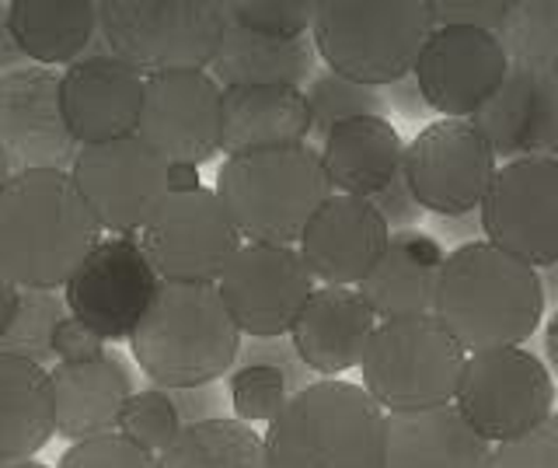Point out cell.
<instances>
[{"label": "cell", "instance_id": "obj_1", "mask_svg": "<svg viewBox=\"0 0 558 468\" xmlns=\"http://www.w3.org/2000/svg\"><path fill=\"white\" fill-rule=\"evenodd\" d=\"M98 235L101 224L70 171H17L0 193V273L22 290L66 287Z\"/></svg>", "mask_w": 558, "mask_h": 468}, {"label": "cell", "instance_id": "obj_2", "mask_svg": "<svg viewBox=\"0 0 558 468\" xmlns=\"http://www.w3.org/2000/svg\"><path fill=\"white\" fill-rule=\"evenodd\" d=\"M545 301L541 273L482 238L447 255L433 315L471 357L527 343L545 319Z\"/></svg>", "mask_w": 558, "mask_h": 468}, {"label": "cell", "instance_id": "obj_3", "mask_svg": "<svg viewBox=\"0 0 558 468\" xmlns=\"http://www.w3.org/2000/svg\"><path fill=\"white\" fill-rule=\"evenodd\" d=\"M130 346L150 381L168 392H192L234 368L241 328L217 284H161Z\"/></svg>", "mask_w": 558, "mask_h": 468}, {"label": "cell", "instance_id": "obj_4", "mask_svg": "<svg viewBox=\"0 0 558 468\" xmlns=\"http://www.w3.org/2000/svg\"><path fill=\"white\" fill-rule=\"evenodd\" d=\"M384 423L363 385L311 381L266 430L269 468H384Z\"/></svg>", "mask_w": 558, "mask_h": 468}, {"label": "cell", "instance_id": "obj_5", "mask_svg": "<svg viewBox=\"0 0 558 468\" xmlns=\"http://www.w3.org/2000/svg\"><path fill=\"white\" fill-rule=\"evenodd\" d=\"M217 196L248 245H301L314 214L336 196L322 151L307 144L227 158Z\"/></svg>", "mask_w": 558, "mask_h": 468}, {"label": "cell", "instance_id": "obj_6", "mask_svg": "<svg viewBox=\"0 0 558 468\" xmlns=\"http://www.w3.org/2000/svg\"><path fill=\"white\" fill-rule=\"evenodd\" d=\"M314 49L331 74L388 88L415 74L433 36V0H318Z\"/></svg>", "mask_w": 558, "mask_h": 468}, {"label": "cell", "instance_id": "obj_7", "mask_svg": "<svg viewBox=\"0 0 558 468\" xmlns=\"http://www.w3.org/2000/svg\"><path fill=\"white\" fill-rule=\"evenodd\" d=\"M227 0H101L98 32L136 74H189L214 67L227 36Z\"/></svg>", "mask_w": 558, "mask_h": 468}, {"label": "cell", "instance_id": "obj_8", "mask_svg": "<svg viewBox=\"0 0 558 468\" xmlns=\"http://www.w3.org/2000/svg\"><path fill=\"white\" fill-rule=\"evenodd\" d=\"M468 353L436 315L380 322L363 353V388L384 412L453 403Z\"/></svg>", "mask_w": 558, "mask_h": 468}, {"label": "cell", "instance_id": "obj_9", "mask_svg": "<svg viewBox=\"0 0 558 468\" xmlns=\"http://www.w3.org/2000/svg\"><path fill=\"white\" fill-rule=\"evenodd\" d=\"M241 245L244 238L223 211L217 189L168 193L140 231V249L161 284H220Z\"/></svg>", "mask_w": 558, "mask_h": 468}, {"label": "cell", "instance_id": "obj_10", "mask_svg": "<svg viewBox=\"0 0 558 468\" xmlns=\"http://www.w3.org/2000/svg\"><path fill=\"white\" fill-rule=\"evenodd\" d=\"M453 406L488 444H506L555 412V385L545 360L506 346L468 357Z\"/></svg>", "mask_w": 558, "mask_h": 468}, {"label": "cell", "instance_id": "obj_11", "mask_svg": "<svg viewBox=\"0 0 558 468\" xmlns=\"http://www.w3.org/2000/svg\"><path fill=\"white\" fill-rule=\"evenodd\" d=\"M496 151L471 119L429 123L405 151V179L418 206L440 217L482 211L496 179Z\"/></svg>", "mask_w": 558, "mask_h": 468}, {"label": "cell", "instance_id": "obj_12", "mask_svg": "<svg viewBox=\"0 0 558 468\" xmlns=\"http://www.w3.org/2000/svg\"><path fill=\"white\" fill-rule=\"evenodd\" d=\"M482 235L527 266H558V158H523L496 171L478 211Z\"/></svg>", "mask_w": 558, "mask_h": 468}, {"label": "cell", "instance_id": "obj_13", "mask_svg": "<svg viewBox=\"0 0 558 468\" xmlns=\"http://www.w3.org/2000/svg\"><path fill=\"white\" fill-rule=\"evenodd\" d=\"M220 298L241 336L283 339L314 293V273L296 245H248L220 276Z\"/></svg>", "mask_w": 558, "mask_h": 468}, {"label": "cell", "instance_id": "obj_14", "mask_svg": "<svg viewBox=\"0 0 558 468\" xmlns=\"http://www.w3.org/2000/svg\"><path fill=\"white\" fill-rule=\"evenodd\" d=\"M70 176L95 211L101 231H112L116 238L144 231L168 196V161L140 136L81 147Z\"/></svg>", "mask_w": 558, "mask_h": 468}, {"label": "cell", "instance_id": "obj_15", "mask_svg": "<svg viewBox=\"0 0 558 468\" xmlns=\"http://www.w3.org/2000/svg\"><path fill=\"white\" fill-rule=\"evenodd\" d=\"M161 276L136 238H101L63 290L70 315L109 343L130 339L150 311Z\"/></svg>", "mask_w": 558, "mask_h": 468}, {"label": "cell", "instance_id": "obj_16", "mask_svg": "<svg viewBox=\"0 0 558 468\" xmlns=\"http://www.w3.org/2000/svg\"><path fill=\"white\" fill-rule=\"evenodd\" d=\"M506 74L510 57L496 32L440 25L426 39L412 77L429 109L444 112V119H471L502 88Z\"/></svg>", "mask_w": 558, "mask_h": 468}, {"label": "cell", "instance_id": "obj_17", "mask_svg": "<svg viewBox=\"0 0 558 468\" xmlns=\"http://www.w3.org/2000/svg\"><path fill=\"white\" fill-rule=\"evenodd\" d=\"M136 136L168 165H206L223 151V88L206 71L147 77Z\"/></svg>", "mask_w": 558, "mask_h": 468}, {"label": "cell", "instance_id": "obj_18", "mask_svg": "<svg viewBox=\"0 0 558 468\" xmlns=\"http://www.w3.org/2000/svg\"><path fill=\"white\" fill-rule=\"evenodd\" d=\"M0 147L14 176L35 168H74L81 144L66 130L60 77L46 67H22L0 77Z\"/></svg>", "mask_w": 558, "mask_h": 468}, {"label": "cell", "instance_id": "obj_19", "mask_svg": "<svg viewBox=\"0 0 558 468\" xmlns=\"http://www.w3.org/2000/svg\"><path fill=\"white\" fill-rule=\"evenodd\" d=\"M147 77L112 53H92L60 77L63 119L81 147L136 136Z\"/></svg>", "mask_w": 558, "mask_h": 468}, {"label": "cell", "instance_id": "obj_20", "mask_svg": "<svg viewBox=\"0 0 558 468\" xmlns=\"http://www.w3.org/2000/svg\"><path fill=\"white\" fill-rule=\"evenodd\" d=\"M388 220L371 200L331 196L301 238V255L325 287H360L391 245Z\"/></svg>", "mask_w": 558, "mask_h": 468}, {"label": "cell", "instance_id": "obj_21", "mask_svg": "<svg viewBox=\"0 0 558 468\" xmlns=\"http://www.w3.org/2000/svg\"><path fill=\"white\" fill-rule=\"evenodd\" d=\"M377 325L374 308L356 287H318L293 325L290 346L311 374L331 381L360 368Z\"/></svg>", "mask_w": 558, "mask_h": 468}, {"label": "cell", "instance_id": "obj_22", "mask_svg": "<svg viewBox=\"0 0 558 468\" xmlns=\"http://www.w3.org/2000/svg\"><path fill=\"white\" fill-rule=\"evenodd\" d=\"M493 451L453 403L388 412L384 423V468H493Z\"/></svg>", "mask_w": 558, "mask_h": 468}, {"label": "cell", "instance_id": "obj_23", "mask_svg": "<svg viewBox=\"0 0 558 468\" xmlns=\"http://www.w3.org/2000/svg\"><path fill=\"white\" fill-rule=\"evenodd\" d=\"M482 130L496 158L523 161V158H555L558 151V95L548 84L510 67L502 88L471 116Z\"/></svg>", "mask_w": 558, "mask_h": 468}, {"label": "cell", "instance_id": "obj_24", "mask_svg": "<svg viewBox=\"0 0 558 468\" xmlns=\"http://www.w3.org/2000/svg\"><path fill=\"white\" fill-rule=\"evenodd\" d=\"M52 374V395H57V433L66 441H95L116 433L122 409L133 398L130 371L122 360L105 353L84 363H57Z\"/></svg>", "mask_w": 558, "mask_h": 468}, {"label": "cell", "instance_id": "obj_25", "mask_svg": "<svg viewBox=\"0 0 558 468\" xmlns=\"http://www.w3.org/2000/svg\"><path fill=\"white\" fill-rule=\"evenodd\" d=\"M409 144L380 116L345 119L322 141L325 176L339 196L374 200L405 168Z\"/></svg>", "mask_w": 558, "mask_h": 468}, {"label": "cell", "instance_id": "obj_26", "mask_svg": "<svg viewBox=\"0 0 558 468\" xmlns=\"http://www.w3.org/2000/svg\"><path fill=\"white\" fill-rule=\"evenodd\" d=\"M447 263L440 241L423 231H395L377 269L356 287L380 322L433 315L436 287Z\"/></svg>", "mask_w": 558, "mask_h": 468}, {"label": "cell", "instance_id": "obj_27", "mask_svg": "<svg viewBox=\"0 0 558 468\" xmlns=\"http://www.w3.org/2000/svg\"><path fill=\"white\" fill-rule=\"evenodd\" d=\"M314 133L307 92L301 88H223L227 158L255 151L301 147Z\"/></svg>", "mask_w": 558, "mask_h": 468}, {"label": "cell", "instance_id": "obj_28", "mask_svg": "<svg viewBox=\"0 0 558 468\" xmlns=\"http://www.w3.org/2000/svg\"><path fill=\"white\" fill-rule=\"evenodd\" d=\"M57 433V395L43 363L0 353V458L32 461Z\"/></svg>", "mask_w": 558, "mask_h": 468}, {"label": "cell", "instance_id": "obj_29", "mask_svg": "<svg viewBox=\"0 0 558 468\" xmlns=\"http://www.w3.org/2000/svg\"><path fill=\"white\" fill-rule=\"evenodd\" d=\"M209 71L220 88H301L314 81V43L258 36L231 22Z\"/></svg>", "mask_w": 558, "mask_h": 468}, {"label": "cell", "instance_id": "obj_30", "mask_svg": "<svg viewBox=\"0 0 558 468\" xmlns=\"http://www.w3.org/2000/svg\"><path fill=\"white\" fill-rule=\"evenodd\" d=\"M4 25L28 60L74 67L95 43L98 4L95 0H11Z\"/></svg>", "mask_w": 558, "mask_h": 468}, {"label": "cell", "instance_id": "obj_31", "mask_svg": "<svg viewBox=\"0 0 558 468\" xmlns=\"http://www.w3.org/2000/svg\"><path fill=\"white\" fill-rule=\"evenodd\" d=\"M157 461L161 468H269L266 437H258L252 423L227 416L185 423Z\"/></svg>", "mask_w": 558, "mask_h": 468}, {"label": "cell", "instance_id": "obj_32", "mask_svg": "<svg viewBox=\"0 0 558 468\" xmlns=\"http://www.w3.org/2000/svg\"><path fill=\"white\" fill-rule=\"evenodd\" d=\"M499 43L510 67L558 95V0H513Z\"/></svg>", "mask_w": 558, "mask_h": 468}, {"label": "cell", "instance_id": "obj_33", "mask_svg": "<svg viewBox=\"0 0 558 468\" xmlns=\"http://www.w3.org/2000/svg\"><path fill=\"white\" fill-rule=\"evenodd\" d=\"M307 106H311V127L314 136H325L336 130L345 119L356 116H380L388 112L391 101L384 98L380 88H366V84L345 81L339 74H314V81L307 84Z\"/></svg>", "mask_w": 558, "mask_h": 468}, {"label": "cell", "instance_id": "obj_34", "mask_svg": "<svg viewBox=\"0 0 558 468\" xmlns=\"http://www.w3.org/2000/svg\"><path fill=\"white\" fill-rule=\"evenodd\" d=\"M66 298L57 290H22V308L11 325V333L0 339V353L25 357L32 363H46L52 353V336L66 319Z\"/></svg>", "mask_w": 558, "mask_h": 468}, {"label": "cell", "instance_id": "obj_35", "mask_svg": "<svg viewBox=\"0 0 558 468\" xmlns=\"http://www.w3.org/2000/svg\"><path fill=\"white\" fill-rule=\"evenodd\" d=\"M182 412L174 406L171 392L161 388H147V392H133V398L122 409L119 430L126 441H133L136 447L150 451V455L161 458L165 451L174 444V437L182 433Z\"/></svg>", "mask_w": 558, "mask_h": 468}, {"label": "cell", "instance_id": "obj_36", "mask_svg": "<svg viewBox=\"0 0 558 468\" xmlns=\"http://www.w3.org/2000/svg\"><path fill=\"white\" fill-rule=\"evenodd\" d=\"M290 395V377L272 363H241L231 374V406L241 423H272Z\"/></svg>", "mask_w": 558, "mask_h": 468}, {"label": "cell", "instance_id": "obj_37", "mask_svg": "<svg viewBox=\"0 0 558 468\" xmlns=\"http://www.w3.org/2000/svg\"><path fill=\"white\" fill-rule=\"evenodd\" d=\"M314 14H318V0H227V19L272 39L307 36Z\"/></svg>", "mask_w": 558, "mask_h": 468}, {"label": "cell", "instance_id": "obj_38", "mask_svg": "<svg viewBox=\"0 0 558 468\" xmlns=\"http://www.w3.org/2000/svg\"><path fill=\"white\" fill-rule=\"evenodd\" d=\"M60 468H161V461L122 433H105L95 441L70 444L60 458Z\"/></svg>", "mask_w": 558, "mask_h": 468}, {"label": "cell", "instance_id": "obj_39", "mask_svg": "<svg viewBox=\"0 0 558 468\" xmlns=\"http://www.w3.org/2000/svg\"><path fill=\"white\" fill-rule=\"evenodd\" d=\"M493 468H558V412L520 437L496 444Z\"/></svg>", "mask_w": 558, "mask_h": 468}, {"label": "cell", "instance_id": "obj_40", "mask_svg": "<svg viewBox=\"0 0 558 468\" xmlns=\"http://www.w3.org/2000/svg\"><path fill=\"white\" fill-rule=\"evenodd\" d=\"M513 0H433V22L440 25H468V28H485L496 32L510 14Z\"/></svg>", "mask_w": 558, "mask_h": 468}, {"label": "cell", "instance_id": "obj_41", "mask_svg": "<svg viewBox=\"0 0 558 468\" xmlns=\"http://www.w3.org/2000/svg\"><path fill=\"white\" fill-rule=\"evenodd\" d=\"M52 353H57L60 363L98 360V357H105V339L95 333V328H87L81 319L66 315L57 328V336H52Z\"/></svg>", "mask_w": 558, "mask_h": 468}, {"label": "cell", "instance_id": "obj_42", "mask_svg": "<svg viewBox=\"0 0 558 468\" xmlns=\"http://www.w3.org/2000/svg\"><path fill=\"white\" fill-rule=\"evenodd\" d=\"M377 206V214L388 220V228L391 231H412V224L423 220V206H418V200L412 196V189H409V179H405V168H401V176L384 189V193H377L371 200Z\"/></svg>", "mask_w": 558, "mask_h": 468}, {"label": "cell", "instance_id": "obj_43", "mask_svg": "<svg viewBox=\"0 0 558 468\" xmlns=\"http://www.w3.org/2000/svg\"><path fill=\"white\" fill-rule=\"evenodd\" d=\"M17 308H22V287L11 284L4 273H0V339L11 333V325L17 319Z\"/></svg>", "mask_w": 558, "mask_h": 468}, {"label": "cell", "instance_id": "obj_44", "mask_svg": "<svg viewBox=\"0 0 558 468\" xmlns=\"http://www.w3.org/2000/svg\"><path fill=\"white\" fill-rule=\"evenodd\" d=\"M203 189L196 165H168V193H196Z\"/></svg>", "mask_w": 558, "mask_h": 468}, {"label": "cell", "instance_id": "obj_45", "mask_svg": "<svg viewBox=\"0 0 558 468\" xmlns=\"http://www.w3.org/2000/svg\"><path fill=\"white\" fill-rule=\"evenodd\" d=\"M22 60H28V57L22 53V46L14 43V36L8 32V25H4V32H0V77L11 74V67H17ZM17 71H22V67H17Z\"/></svg>", "mask_w": 558, "mask_h": 468}, {"label": "cell", "instance_id": "obj_46", "mask_svg": "<svg viewBox=\"0 0 558 468\" xmlns=\"http://www.w3.org/2000/svg\"><path fill=\"white\" fill-rule=\"evenodd\" d=\"M545 353H548V363L558 371V308L551 311L548 328H545Z\"/></svg>", "mask_w": 558, "mask_h": 468}, {"label": "cell", "instance_id": "obj_47", "mask_svg": "<svg viewBox=\"0 0 558 468\" xmlns=\"http://www.w3.org/2000/svg\"><path fill=\"white\" fill-rule=\"evenodd\" d=\"M541 284H545V298H555V301H558V266L545 269V276H541Z\"/></svg>", "mask_w": 558, "mask_h": 468}, {"label": "cell", "instance_id": "obj_48", "mask_svg": "<svg viewBox=\"0 0 558 468\" xmlns=\"http://www.w3.org/2000/svg\"><path fill=\"white\" fill-rule=\"evenodd\" d=\"M14 179V168H11V158L4 154V147H0V193L8 189V182Z\"/></svg>", "mask_w": 558, "mask_h": 468}, {"label": "cell", "instance_id": "obj_49", "mask_svg": "<svg viewBox=\"0 0 558 468\" xmlns=\"http://www.w3.org/2000/svg\"><path fill=\"white\" fill-rule=\"evenodd\" d=\"M14 468H49V465H43V461H22V465H14Z\"/></svg>", "mask_w": 558, "mask_h": 468}, {"label": "cell", "instance_id": "obj_50", "mask_svg": "<svg viewBox=\"0 0 558 468\" xmlns=\"http://www.w3.org/2000/svg\"><path fill=\"white\" fill-rule=\"evenodd\" d=\"M17 465H22V461H17ZM0 468H14V461H4V458H0Z\"/></svg>", "mask_w": 558, "mask_h": 468}, {"label": "cell", "instance_id": "obj_51", "mask_svg": "<svg viewBox=\"0 0 558 468\" xmlns=\"http://www.w3.org/2000/svg\"><path fill=\"white\" fill-rule=\"evenodd\" d=\"M0 32H4V22H0Z\"/></svg>", "mask_w": 558, "mask_h": 468}, {"label": "cell", "instance_id": "obj_52", "mask_svg": "<svg viewBox=\"0 0 558 468\" xmlns=\"http://www.w3.org/2000/svg\"><path fill=\"white\" fill-rule=\"evenodd\" d=\"M555 158H558V151H555Z\"/></svg>", "mask_w": 558, "mask_h": 468}]
</instances>
